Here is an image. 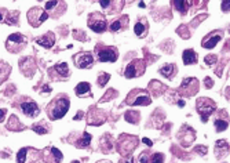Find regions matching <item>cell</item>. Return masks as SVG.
<instances>
[{
	"instance_id": "obj_43",
	"label": "cell",
	"mask_w": 230,
	"mask_h": 163,
	"mask_svg": "<svg viewBox=\"0 0 230 163\" xmlns=\"http://www.w3.org/2000/svg\"><path fill=\"white\" fill-rule=\"evenodd\" d=\"M99 163H110V162H105V160H103V162H99Z\"/></svg>"
},
{
	"instance_id": "obj_2",
	"label": "cell",
	"mask_w": 230,
	"mask_h": 163,
	"mask_svg": "<svg viewBox=\"0 0 230 163\" xmlns=\"http://www.w3.org/2000/svg\"><path fill=\"white\" fill-rule=\"evenodd\" d=\"M196 108H197V111H198V114L201 115V122L205 123L207 120H208V118H210V115L216 109V105L212 99L201 97V98L197 99Z\"/></svg>"
},
{
	"instance_id": "obj_34",
	"label": "cell",
	"mask_w": 230,
	"mask_h": 163,
	"mask_svg": "<svg viewBox=\"0 0 230 163\" xmlns=\"http://www.w3.org/2000/svg\"><path fill=\"white\" fill-rule=\"evenodd\" d=\"M204 84H205V87L207 89H211V87H212V80H211V78H205V79H204Z\"/></svg>"
},
{
	"instance_id": "obj_29",
	"label": "cell",
	"mask_w": 230,
	"mask_h": 163,
	"mask_svg": "<svg viewBox=\"0 0 230 163\" xmlns=\"http://www.w3.org/2000/svg\"><path fill=\"white\" fill-rule=\"evenodd\" d=\"M121 29V21L117 20V21H114L112 25H110V30H113V32H117V30Z\"/></svg>"
},
{
	"instance_id": "obj_3",
	"label": "cell",
	"mask_w": 230,
	"mask_h": 163,
	"mask_svg": "<svg viewBox=\"0 0 230 163\" xmlns=\"http://www.w3.org/2000/svg\"><path fill=\"white\" fill-rule=\"evenodd\" d=\"M26 46V37L21 33H13L8 36V39L6 42V49L11 53H18L22 51Z\"/></svg>"
},
{
	"instance_id": "obj_37",
	"label": "cell",
	"mask_w": 230,
	"mask_h": 163,
	"mask_svg": "<svg viewBox=\"0 0 230 163\" xmlns=\"http://www.w3.org/2000/svg\"><path fill=\"white\" fill-rule=\"evenodd\" d=\"M222 10L223 11H229V1H222Z\"/></svg>"
},
{
	"instance_id": "obj_7",
	"label": "cell",
	"mask_w": 230,
	"mask_h": 163,
	"mask_svg": "<svg viewBox=\"0 0 230 163\" xmlns=\"http://www.w3.org/2000/svg\"><path fill=\"white\" fill-rule=\"evenodd\" d=\"M132 94H135L134 98H127V104L130 105H149L150 97L143 90H134Z\"/></svg>"
},
{
	"instance_id": "obj_33",
	"label": "cell",
	"mask_w": 230,
	"mask_h": 163,
	"mask_svg": "<svg viewBox=\"0 0 230 163\" xmlns=\"http://www.w3.org/2000/svg\"><path fill=\"white\" fill-rule=\"evenodd\" d=\"M58 3H59V1H47V3H46V8H47V10L54 8L55 6H58Z\"/></svg>"
},
{
	"instance_id": "obj_19",
	"label": "cell",
	"mask_w": 230,
	"mask_h": 163,
	"mask_svg": "<svg viewBox=\"0 0 230 163\" xmlns=\"http://www.w3.org/2000/svg\"><path fill=\"white\" fill-rule=\"evenodd\" d=\"M54 69L57 71V73H59L61 76H64V78L69 76V68H68V64H66V62H59V64H57Z\"/></svg>"
},
{
	"instance_id": "obj_23",
	"label": "cell",
	"mask_w": 230,
	"mask_h": 163,
	"mask_svg": "<svg viewBox=\"0 0 230 163\" xmlns=\"http://www.w3.org/2000/svg\"><path fill=\"white\" fill-rule=\"evenodd\" d=\"M134 30H135V33H137L138 36H141V37H143V35H145V30H146V28H145V25H143L142 22H138V24L135 25V28H134Z\"/></svg>"
},
{
	"instance_id": "obj_26",
	"label": "cell",
	"mask_w": 230,
	"mask_h": 163,
	"mask_svg": "<svg viewBox=\"0 0 230 163\" xmlns=\"http://www.w3.org/2000/svg\"><path fill=\"white\" fill-rule=\"evenodd\" d=\"M164 162V155L163 153H154L152 159L149 160V163H163Z\"/></svg>"
},
{
	"instance_id": "obj_35",
	"label": "cell",
	"mask_w": 230,
	"mask_h": 163,
	"mask_svg": "<svg viewBox=\"0 0 230 163\" xmlns=\"http://www.w3.org/2000/svg\"><path fill=\"white\" fill-rule=\"evenodd\" d=\"M6 114H7V111H6V109H0V122H3V120H4Z\"/></svg>"
},
{
	"instance_id": "obj_1",
	"label": "cell",
	"mask_w": 230,
	"mask_h": 163,
	"mask_svg": "<svg viewBox=\"0 0 230 163\" xmlns=\"http://www.w3.org/2000/svg\"><path fill=\"white\" fill-rule=\"evenodd\" d=\"M69 109V99L68 97L65 95H59L51 102V104L47 107V114H48V118L53 119V120H57V119L64 118L66 112Z\"/></svg>"
},
{
	"instance_id": "obj_27",
	"label": "cell",
	"mask_w": 230,
	"mask_h": 163,
	"mask_svg": "<svg viewBox=\"0 0 230 163\" xmlns=\"http://www.w3.org/2000/svg\"><path fill=\"white\" fill-rule=\"evenodd\" d=\"M32 128H33V130L37 134H46V133H48V130H47V128L43 127V126H39V124H34Z\"/></svg>"
},
{
	"instance_id": "obj_13",
	"label": "cell",
	"mask_w": 230,
	"mask_h": 163,
	"mask_svg": "<svg viewBox=\"0 0 230 163\" xmlns=\"http://www.w3.org/2000/svg\"><path fill=\"white\" fill-rule=\"evenodd\" d=\"M36 43L40 44L41 47H46V49H50V47H53L55 43V35L53 32H47L44 36H41L40 39L36 40Z\"/></svg>"
},
{
	"instance_id": "obj_39",
	"label": "cell",
	"mask_w": 230,
	"mask_h": 163,
	"mask_svg": "<svg viewBox=\"0 0 230 163\" xmlns=\"http://www.w3.org/2000/svg\"><path fill=\"white\" fill-rule=\"evenodd\" d=\"M178 102H179V107H185V101H183V99H181V101H178Z\"/></svg>"
},
{
	"instance_id": "obj_41",
	"label": "cell",
	"mask_w": 230,
	"mask_h": 163,
	"mask_svg": "<svg viewBox=\"0 0 230 163\" xmlns=\"http://www.w3.org/2000/svg\"><path fill=\"white\" fill-rule=\"evenodd\" d=\"M126 163H134V159H132V158H128V160H127Z\"/></svg>"
},
{
	"instance_id": "obj_17",
	"label": "cell",
	"mask_w": 230,
	"mask_h": 163,
	"mask_svg": "<svg viewBox=\"0 0 230 163\" xmlns=\"http://www.w3.org/2000/svg\"><path fill=\"white\" fill-rule=\"evenodd\" d=\"M229 152V143L225 140H219L215 144V153L216 155H222V153Z\"/></svg>"
},
{
	"instance_id": "obj_16",
	"label": "cell",
	"mask_w": 230,
	"mask_h": 163,
	"mask_svg": "<svg viewBox=\"0 0 230 163\" xmlns=\"http://www.w3.org/2000/svg\"><path fill=\"white\" fill-rule=\"evenodd\" d=\"M90 90H91V86L90 83L87 82H81V83H79L76 86V94H77L79 97H83V95H90Z\"/></svg>"
},
{
	"instance_id": "obj_21",
	"label": "cell",
	"mask_w": 230,
	"mask_h": 163,
	"mask_svg": "<svg viewBox=\"0 0 230 163\" xmlns=\"http://www.w3.org/2000/svg\"><path fill=\"white\" fill-rule=\"evenodd\" d=\"M91 143V135L88 133H84L81 140H79L77 141V148H87L88 145Z\"/></svg>"
},
{
	"instance_id": "obj_8",
	"label": "cell",
	"mask_w": 230,
	"mask_h": 163,
	"mask_svg": "<svg viewBox=\"0 0 230 163\" xmlns=\"http://www.w3.org/2000/svg\"><path fill=\"white\" fill-rule=\"evenodd\" d=\"M143 68H145V65H143L142 61H134V62H131V64L126 68L124 76L128 78V79L137 78V76H139V75L143 73Z\"/></svg>"
},
{
	"instance_id": "obj_6",
	"label": "cell",
	"mask_w": 230,
	"mask_h": 163,
	"mask_svg": "<svg viewBox=\"0 0 230 163\" xmlns=\"http://www.w3.org/2000/svg\"><path fill=\"white\" fill-rule=\"evenodd\" d=\"M197 90H198V82H197V79L196 78H187V79H185L182 82L179 91L185 93L186 95H193V94L197 93Z\"/></svg>"
},
{
	"instance_id": "obj_31",
	"label": "cell",
	"mask_w": 230,
	"mask_h": 163,
	"mask_svg": "<svg viewBox=\"0 0 230 163\" xmlns=\"http://www.w3.org/2000/svg\"><path fill=\"white\" fill-rule=\"evenodd\" d=\"M207 147H204V145H198V147H196V152H198L200 155H205L207 153Z\"/></svg>"
},
{
	"instance_id": "obj_30",
	"label": "cell",
	"mask_w": 230,
	"mask_h": 163,
	"mask_svg": "<svg viewBox=\"0 0 230 163\" xmlns=\"http://www.w3.org/2000/svg\"><path fill=\"white\" fill-rule=\"evenodd\" d=\"M8 72H10V66H4L3 69H0V83L4 80V78L8 75Z\"/></svg>"
},
{
	"instance_id": "obj_42",
	"label": "cell",
	"mask_w": 230,
	"mask_h": 163,
	"mask_svg": "<svg viewBox=\"0 0 230 163\" xmlns=\"http://www.w3.org/2000/svg\"><path fill=\"white\" fill-rule=\"evenodd\" d=\"M1 21H3V17H1V14H0V22H1Z\"/></svg>"
},
{
	"instance_id": "obj_14",
	"label": "cell",
	"mask_w": 230,
	"mask_h": 163,
	"mask_svg": "<svg viewBox=\"0 0 230 163\" xmlns=\"http://www.w3.org/2000/svg\"><path fill=\"white\" fill-rule=\"evenodd\" d=\"M182 59H183V64L185 65H191L197 62V53L193 50H185L182 53Z\"/></svg>"
},
{
	"instance_id": "obj_15",
	"label": "cell",
	"mask_w": 230,
	"mask_h": 163,
	"mask_svg": "<svg viewBox=\"0 0 230 163\" xmlns=\"http://www.w3.org/2000/svg\"><path fill=\"white\" fill-rule=\"evenodd\" d=\"M176 65L175 64H167L164 65L161 69H160V73L163 75V76H165V78H168V79H171V78H174L176 75Z\"/></svg>"
},
{
	"instance_id": "obj_5",
	"label": "cell",
	"mask_w": 230,
	"mask_h": 163,
	"mask_svg": "<svg viewBox=\"0 0 230 163\" xmlns=\"http://www.w3.org/2000/svg\"><path fill=\"white\" fill-rule=\"evenodd\" d=\"M48 18V14L43 10V8H39V7H33L28 11V21L30 22V25L33 28H37L43 24L44 21Z\"/></svg>"
},
{
	"instance_id": "obj_11",
	"label": "cell",
	"mask_w": 230,
	"mask_h": 163,
	"mask_svg": "<svg viewBox=\"0 0 230 163\" xmlns=\"http://www.w3.org/2000/svg\"><path fill=\"white\" fill-rule=\"evenodd\" d=\"M21 109H22V112H24L26 116H30V118L37 116L40 112L37 104H36L34 101H32V99L26 101V102H22V104H21Z\"/></svg>"
},
{
	"instance_id": "obj_44",
	"label": "cell",
	"mask_w": 230,
	"mask_h": 163,
	"mask_svg": "<svg viewBox=\"0 0 230 163\" xmlns=\"http://www.w3.org/2000/svg\"><path fill=\"white\" fill-rule=\"evenodd\" d=\"M72 163H79V162H77V160H73V162H72Z\"/></svg>"
},
{
	"instance_id": "obj_22",
	"label": "cell",
	"mask_w": 230,
	"mask_h": 163,
	"mask_svg": "<svg viewBox=\"0 0 230 163\" xmlns=\"http://www.w3.org/2000/svg\"><path fill=\"white\" fill-rule=\"evenodd\" d=\"M229 127V123L226 120H222V119H216L215 120V130L216 131H223Z\"/></svg>"
},
{
	"instance_id": "obj_28",
	"label": "cell",
	"mask_w": 230,
	"mask_h": 163,
	"mask_svg": "<svg viewBox=\"0 0 230 163\" xmlns=\"http://www.w3.org/2000/svg\"><path fill=\"white\" fill-rule=\"evenodd\" d=\"M216 59H218V57L216 55H214V54H210V55H207L205 57V64H208V65H212V64H215L216 62Z\"/></svg>"
},
{
	"instance_id": "obj_12",
	"label": "cell",
	"mask_w": 230,
	"mask_h": 163,
	"mask_svg": "<svg viewBox=\"0 0 230 163\" xmlns=\"http://www.w3.org/2000/svg\"><path fill=\"white\" fill-rule=\"evenodd\" d=\"M220 39H222V32H212L211 35H208L201 42V46L204 49H214Z\"/></svg>"
},
{
	"instance_id": "obj_18",
	"label": "cell",
	"mask_w": 230,
	"mask_h": 163,
	"mask_svg": "<svg viewBox=\"0 0 230 163\" xmlns=\"http://www.w3.org/2000/svg\"><path fill=\"white\" fill-rule=\"evenodd\" d=\"M124 119L127 120L128 123L137 124L138 122H139L141 116H139V114H138V112H135V111H128V112H126V115H124Z\"/></svg>"
},
{
	"instance_id": "obj_9",
	"label": "cell",
	"mask_w": 230,
	"mask_h": 163,
	"mask_svg": "<svg viewBox=\"0 0 230 163\" xmlns=\"http://www.w3.org/2000/svg\"><path fill=\"white\" fill-rule=\"evenodd\" d=\"M74 62H76V65H77L80 69H87V68L93 66L94 58L90 53H79L74 57Z\"/></svg>"
},
{
	"instance_id": "obj_38",
	"label": "cell",
	"mask_w": 230,
	"mask_h": 163,
	"mask_svg": "<svg viewBox=\"0 0 230 163\" xmlns=\"http://www.w3.org/2000/svg\"><path fill=\"white\" fill-rule=\"evenodd\" d=\"M142 141H143L145 144H146V145H149V147H152V145H153V143H152V141H150L149 138H143Z\"/></svg>"
},
{
	"instance_id": "obj_40",
	"label": "cell",
	"mask_w": 230,
	"mask_h": 163,
	"mask_svg": "<svg viewBox=\"0 0 230 163\" xmlns=\"http://www.w3.org/2000/svg\"><path fill=\"white\" fill-rule=\"evenodd\" d=\"M44 91H46V93H48V91H50V87H48V86H46V87H44Z\"/></svg>"
},
{
	"instance_id": "obj_32",
	"label": "cell",
	"mask_w": 230,
	"mask_h": 163,
	"mask_svg": "<svg viewBox=\"0 0 230 163\" xmlns=\"http://www.w3.org/2000/svg\"><path fill=\"white\" fill-rule=\"evenodd\" d=\"M99 3H101V7H102V8H109V7L112 6V1H110V0H101Z\"/></svg>"
},
{
	"instance_id": "obj_20",
	"label": "cell",
	"mask_w": 230,
	"mask_h": 163,
	"mask_svg": "<svg viewBox=\"0 0 230 163\" xmlns=\"http://www.w3.org/2000/svg\"><path fill=\"white\" fill-rule=\"evenodd\" d=\"M172 4H174L175 8H178V10L181 11L182 14H185V13L187 11V7L191 4V1H179V0H174Z\"/></svg>"
},
{
	"instance_id": "obj_36",
	"label": "cell",
	"mask_w": 230,
	"mask_h": 163,
	"mask_svg": "<svg viewBox=\"0 0 230 163\" xmlns=\"http://www.w3.org/2000/svg\"><path fill=\"white\" fill-rule=\"evenodd\" d=\"M141 163H149V159H147L146 153H142V156H141Z\"/></svg>"
},
{
	"instance_id": "obj_10",
	"label": "cell",
	"mask_w": 230,
	"mask_h": 163,
	"mask_svg": "<svg viewBox=\"0 0 230 163\" xmlns=\"http://www.w3.org/2000/svg\"><path fill=\"white\" fill-rule=\"evenodd\" d=\"M98 59L101 62H114L117 59V51L113 47H106L98 53Z\"/></svg>"
},
{
	"instance_id": "obj_25",
	"label": "cell",
	"mask_w": 230,
	"mask_h": 163,
	"mask_svg": "<svg viewBox=\"0 0 230 163\" xmlns=\"http://www.w3.org/2000/svg\"><path fill=\"white\" fill-rule=\"evenodd\" d=\"M18 20H20V14L13 13V14H10L8 18H6V22H7V24H10V25H15L17 22H18Z\"/></svg>"
},
{
	"instance_id": "obj_4",
	"label": "cell",
	"mask_w": 230,
	"mask_h": 163,
	"mask_svg": "<svg viewBox=\"0 0 230 163\" xmlns=\"http://www.w3.org/2000/svg\"><path fill=\"white\" fill-rule=\"evenodd\" d=\"M88 26L94 30V32H98L102 33L106 30V18L102 13H93V14L88 17Z\"/></svg>"
},
{
	"instance_id": "obj_24",
	"label": "cell",
	"mask_w": 230,
	"mask_h": 163,
	"mask_svg": "<svg viewBox=\"0 0 230 163\" xmlns=\"http://www.w3.org/2000/svg\"><path fill=\"white\" fill-rule=\"evenodd\" d=\"M109 79H110V75L109 73H101L98 78V84L101 86V87H103L105 84L109 82Z\"/></svg>"
}]
</instances>
